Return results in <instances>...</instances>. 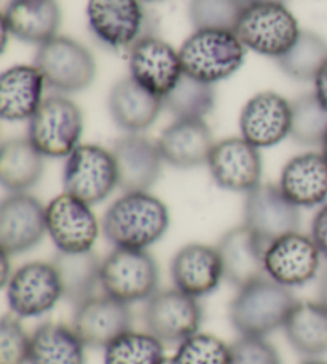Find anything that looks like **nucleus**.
I'll list each match as a JSON object with an SVG mask.
<instances>
[{
    "mask_svg": "<svg viewBox=\"0 0 327 364\" xmlns=\"http://www.w3.org/2000/svg\"><path fill=\"white\" fill-rule=\"evenodd\" d=\"M169 211L149 192H125L107 208L102 218V235L114 248L147 250L165 237Z\"/></svg>",
    "mask_w": 327,
    "mask_h": 364,
    "instance_id": "1",
    "label": "nucleus"
},
{
    "mask_svg": "<svg viewBox=\"0 0 327 364\" xmlns=\"http://www.w3.org/2000/svg\"><path fill=\"white\" fill-rule=\"evenodd\" d=\"M296 304L291 288L264 277L238 289L228 318L240 336L267 337L284 326Z\"/></svg>",
    "mask_w": 327,
    "mask_h": 364,
    "instance_id": "2",
    "label": "nucleus"
},
{
    "mask_svg": "<svg viewBox=\"0 0 327 364\" xmlns=\"http://www.w3.org/2000/svg\"><path fill=\"white\" fill-rule=\"evenodd\" d=\"M179 56L186 75L214 85L243 66L246 48L232 31L195 29L181 45Z\"/></svg>",
    "mask_w": 327,
    "mask_h": 364,
    "instance_id": "3",
    "label": "nucleus"
},
{
    "mask_svg": "<svg viewBox=\"0 0 327 364\" xmlns=\"http://www.w3.org/2000/svg\"><path fill=\"white\" fill-rule=\"evenodd\" d=\"M87 19L95 41L114 51L129 53L142 38L156 36L142 0H88Z\"/></svg>",
    "mask_w": 327,
    "mask_h": 364,
    "instance_id": "4",
    "label": "nucleus"
},
{
    "mask_svg": "<svg viewBox=\"0 0 327 364\" xmlns=\"http://www.w3.org/2000/svg\"><path fill=\"white\" fill-rule=\"evenodd\" d=\"M82 134V109L60 93L45 97L29 120V141L38 152L50 159H68L80 146Z\"/></svg>",
    "mask_w": 327,
    "mask_h": 364,
    "instance_id": "5",
    "label": "nucleus"
},
{
    "mask_svg": "<svg viewBox=\"0 0 327 364\" xmlns=\"http://www.w3.org/2000/svg\"><path fill=\"white\" fill-rule=\"evenodd\" d=\"M34 66L45 83L60 95L78 93L91 87L96 77V60L83 43L56 36L38 45Z\"/></svg>",
    "mask_w": 327,
    "mask_h": 364,
    "instance_id": "6",
    "label": "nucleus"
},
{
    "mask_svg": "<svg viewBox=\"0 0 327 364\" xmlns=\"http://www.w3.org/2000/svg\"><path fill=\"white\" fill-rule=\"evenodd\" d=\"M160 283L159 264L147 250L114 251L102 259L101 289L128 305L147 302Z\"/></svg>",
    "mask_w": 327,
    "mask_h": 364,
    "instance_id": "7",
    "label": "nucleus"
},
{
    "mask_svg": "<svg viewBox=\"0 0 327 364\" xmlns=\"http://www.w3.org/2000/svg\"><path fill=\"white\" fill-rule=\"evenodd\" d=\"M233 32L246 50L278 60L302 31L284 4H251L246 5Z\"/></svg>",
    "mask_w": 327,
    "mask_h": 364,
    "instance_id": "8",
    "label": "nucleus"
},
{
    "mask_svg": "<svg viewBox=\"0 0 327 364\" xmlns=\"http://www.w3.org/2000/svg\"><path fill=\"white\" fill-rule=\"evenodd\" d=\"M64 192L88 205L106 200L117 187L115 160L110 149L97 144H80L68 159L63 170Z\"/></svg>",
    "mask_w": 327,
    "mask_h": 364,
    "instance_id": "9",
    "label": "nucleus"
},
{
    "mask_svg": "<svg viewBox=\"0 0 327 364\" xmlns=\"http://www.w3.org/2000/svg\"><path fill=\"white\" fill-rule=\"evenodd\" d=\"M146 331L165 346H179L200 331L203 310L198 299L178 288L159 289L144 307Z\"/></svg>",
    "mask_w": 327,
    "mask_h": 364,
    "instance_id": "10",
    "label": "nucleus"
},
{
    "mask_svg": "<svg viewBox=\"0 0 327 364\" xmlns=\"http://www.w3.org/2000/svg\"><path fill=\"white\" fill-rule=\"evenodd\" d=\"M4 288L11 314L18 318L43 316L64 299L53 262L36 261L21 265L11 273Z\"/></svg>",
    "mask_w": 327,
    "mask_h": 364,
    "instance_id": "11",
    "label": "nucleus"
},
{
    "mask_svg": "<svg viewBox=\"0 0 327 364\" xmlns=\"http://www.w3.org/2000/svg\"><path fill=\"white\" fill-rule=\"evenodd\" d=\"M300 208L286 197L278 184H260L246 193L243 225L267 246L300 230Z\"/></svg>",
    "mask_w": 327,
    "mask_h": 364,
    "instance_id": "12",
    "label": "nucleus"
},
{
    "mask_svg": "<svg viewBox=\"0 0 327 364\" xmlns=\"http://www.w3.org/2000/svg\"><path fill=\"white\" fill-rule=\"evenodd\" d=\"M101 225L91 205L63 192L47 205V233L61 252L91 251Z\"/></svg>",
    "mask_w": 327,
    "mask_h": 364,
    "instance_id": "13",
    "label": "nucleus"
},
{
    "mask_svg": "<svg viewBox=\"0 0 327 364\" xmlns=\"http://www.w3.org/2000/svg\"><path fill=\"white\" fill-rule=\"evenodd\" d=\"M47 233V206L29 193H10L0 205V248L10 256L34 250Z\"/></svg>",
    "mask_w": 327,
    "mask_h": 364,
    "instance_id": "14",
    "label": "nucleus"
},
{
    "mask_svg": "<svg viewBox=\"0 0 327 364\" xmlns=\"http://www.w3.org/2000/svg\"><path fill=\"white\" fill-rule=\"evenodd\" d=\"M72 328L85 346L104 350L117 337L133 329V314L128 304L102 292L75 305Z\"/></svg>",
    "mask_w": 327,
    "mask_h": 364,
    "instance_id": "15",
    "label": "nucleus"
},
{
    "mask_svg": "<svg viewBox=\"0 0 327 364\" xmlns=\"http://www.w3.org/2000/svg\"><path fill=\"white\" fill-rule=\"evenodd\" d=\"M321 257L310 235L294 232L267 246L265 275L286 288H299L316 278Z\"/></svg>",
    "mask_w": 327,
    "mask_h": 364,
    "instance_id": "16",
    "label": "nucleus"
},
{
    "mask_svg": "<svg viewBox=\"0 0 327 364\" xmlns=\"http://www.w3.org/2000/svg\"><path fill=\"white\" fill-rule=\"evenodd\" d=\"M128 69L131 79L160 97H165L184 75L179 50L159 36L142 38L129 50Z\"/></svg>",
    "mask_w": 327,
    "mask_h": 364,
    "instance_id": "17",
    "label": "nucleus"
},
{
    "mask_svg": "<svg viewBox=\"0 0 327 364\" xmlns=\"http://www.w3.org/2000/svg\"><path fill=\"white\" fill-rule=\"evenodd\" d=\"M213 181L224 191L247 193L260 184V149L243 136L215 142L208 160Z\"/></svg>",
    "mask_w": 327,
    "mask_h": 364,
    "instance_id": "18",
    "label": "nucleus"
},
{
    "mask_svg": "<svg viewBox=\"0 0 327 364\" xmlns=\"http://www.w3.org/2000/svg\"><path fill=\"white\" fill-rule=\"evenodd\" d=\"M110 151L123 193L149 192L156 184L165 164L156 142L141 133H129L117 139Z\"/></svg>",
    "mask_w": 327,
    "mask_h": 364,
    "instance_id": "19",
    "label": "nucleus"
},
{
    "mask_svg": "<svg viewBox=\"0 0 327 364\" xmlns=\"http://www.w3.org/2000/svg\"><path fill=\"white\" fill-rule=\"evenodd\" d=\"M241 136L257 149L279 144L291 134V101L274 91H260L240 114Z\"/></svg>",
    "mask_w": 327,
    "mask_h": 364,
    "instance_id": "20",
    "label": "nucleus"
},
{
    "mask_svg": "<svg viewBox=\"0 0 327 364\" xmlns=\"http://www.w3.org/2000/svg\"><path fill=\"white\" fill-rule=\"evenodd\" d=\"M215 248L220 256L224 279L237 289L267 277V245L254 235L246 225L233 227L225 232Z\"/></svg>",
    "mask_w": 327,
    "mask_h": 364,
    "instance_id": "21",
    "label": "nucleus"
},
{
    "mask_svg": "<svg viewBox=\"0 0 327 364\" xmlns=\"http://www.w3.org/2000/svg\"><path fill=\"white\" fill-rule=\"evenodd\" d=\"M171 278L174 288L188 296H209L224 279L218 248L203 243L182 246L171 261Z\"/></svg>",
    "mask_w": 327,
    "mask_h": 364,
    "instance_id": "22",
    "label": "nucleus"
},
{
    "mask_svg": "<svg viewBox=\"0 0 327 364\" xmlns=\"http://www.w3.org/2000/svg\"><path fill=\"white\" fill-rule=\"evenodd\" d=\"M156 144L165 164L179 170H192L208 165L215 142L205 120H174L163 129Z\"/></svg>",
    "mask_w": 327,
    "mask_h": 364,
    "instance_id": "23",
    "label": "nucleus"
},
{
    "mask_svg": "<svg viewBox=\"0 0 327 364\" xmlns=\"http://www.w3.org/2000/svg\"><path fill=\"white\" fill-rule=\"evenodd\" d=\"M109 114L123 132L142 133L159 119L165 106L163 97L150 93L131 77H123L109 91Z\"/></svg>",
    "mask_w": 327,
    "mask_h": 364,
    "instance_id": "24",
    "label": "nucleus"
},
{
    "mask_svg": "<svg viewBox=\"0 0 327 364\" xmlns=\"http://www.w3.org/2000/svg\"><path fill=\"white\" fill-rule=\"evenodd\" d=\"M278 186L299 208H316L327 201V160L321 152L292 157L281 170Z\"/></svg>",
    "mask_w": 327,
    "mask_h": 364,
    "instance_id": "25",
    "label": "nucleus"
},
{
    "mask_svg": "<svg viewBox=\"0 0 327 364\" xmlns=\"http://www.w3.org/2000/svg\"><path fill=\"white\" fill-rule=\"evenodd\" d=\"M47 87L34 64L13 66L0 77V115L6 122L31 120L43 102Z\"/></svg>",
    "mask_w": 327,
    "mask_h": 364,
    "instance_id": "26",
    "label": "nucleus"
},
{
    "mask_svg": "<svg viewBox=\"0 0 327 364\" xmlns=\"http://www.w3.org/2000/svg\"><path fill=\"white\" fill-rule=\"evenodd\" d=\"M2 24L18 41L42 45L58 36L61 9L56 0H10Z\"/></svg>",
    "mask_w": 327,
    "mask_h": 364,
    "instance_id": "27",
    "label": "nucleus"
},
{
    "mask_svg": "<svg viewBox=\"0 0 327 364\" xmlns=\"http://www.w3.org/2000/svg\"><path fill=\"white\" fill-rule=\"evenodd\" d=\"M283 329L289 346L305 358L327 353V307L323 302L297 301Z\"/></svg>",
    "mask_w": 327,
    "mask_h": 364,
    "instance_id": "28",
    "label": "nucleus"
},
{
    "mask_svg": "<svg viewBox=\"0 0 327 364\" xmlns=\"http://www.w3.org/2000/svg\"><path fill=\"white\" fill-rule=\"evenodd\" d=\"M45 155L28 136L5 141L0 149V182L10 193H23L43 176Z\"/></svg>",
    "mask_w": 327,
    "mask_h": 364,
    "instance_id": "29",
    "label": "nucleus"
},
{
    "mask_svg": "<svg viewBox=\"0 0 327 364\" xmlns=\"http://www.w3.org/2000/svg\"><path fill=\"white\" fill-rule=\"evenodd\" d=\"M85 348L72 324L47 321L31 334L29 364H85Z\"/></svg>",
    "mask_w": 327,
    "mask_h": 364,
    "instance_id": "30",
    "label": "nucleus"
},
{
    "mask_svg": "<svg viewBox=\"0 0 327 364\" xmlns=\"http://www.w3.org/2000/svg\"><path fill=\"white\" fill-rule=\"evenodd\" d=\"M51 262L60 275L64 301L77 305L95 296L96 289L101 288L102 261L93 250L82 252L58 251Z\"/></svg>",
    "mask_w": 327,
    "mask_h": 364,
    "instance_id": "31",
    "label": "nucleus"
},
{
    "mask_svg": "<svg viewBox=\"0 0 327 364\" xmlns=\"http://www.w3.org/2000/svg\"><path fill=\"white\" fill-rule=\"evenodd\" d=\"M274 61L289 79L313 82L327 61V42L316 32L302 31L292 47Z\"/></svg>",
    "mask_w": 327,
    "mask_h": 364,
    "instance_id": "32",
    "label": "nucleus"
},
{
    "mask_svg": "<svg viewBox=\"0 0 327 364\" xmlns=\"http://www.w3.org/2000/svg\"><path fill=\"white\" fill-rule=\"evenodd\" d=\"M214 85L186 74L163 97V106L176 120H203L214 109Z\"/></svg>",
    "mask_w": 327,
    "mask_h": 364,
    "instance_id": "33",
    "label": "nucleus"
},
{
    "mask_svg": "<svg viewBox=\"0 0 327 364\" xmlns=\"http://www.w3.org/2000/svg\"><path fill=\"white\" fill-rule=\"evenodd\" d=\"M104 364H166L165 343L149 331H128L104 348Z\"/></svg>",
    "mask_w": 327,
    "mask_h": 364,
    "instance_id": "34",
    "label": "nucleus"
},
{
    "mask_svg": "<svg viewBox=\"0 0 327 364\" xmlns=\"http://www.w3.org/2000/svg\"><path fill=\"white\" fill-rule=\"evenodd\" d=\"M291 138L300 146H319L327 136V107L315 93L291 101Z\"/></svg>",
    "mask_w": 327,
    "mask_h": 364,
    "instance_id": "35",
    "label": "nucleus"
},
{
    "mask_svg": "<svg viewBox=\"0 0 327 364\" xmlns=\"http://www.w3.org/2000/svg\"><path fill=\"white\" fill-rule=\"evenodd\" d=\"M245 9V0H191L188 19L193 29L233 32Z\"/></svg>",
    "mask_w": 327,
    "mask_h": 364,
    "instance_id": "36",
    "label": "nucleus"
},
{
    "mask_svg": "<svg viewBox=\"0 0 327 364\" xmlns=\"http://www.w3.org/2000/svg\"><path fill=\"white\" fill-rule=\"evenodd\" d=\"M230 346L213 334L196 333L181 342L169 364H230Z\"/></svg>",
    "mask_w": 327,
    "mask_h": 364,
    "instance_id": "37",
    "label": "nucleus"
},
{
    "mask_svg": "<svg viewBox=\"0 0 327 364\" xmlns=\"http://www.w3.org/2000/svg\"><path fill=\"white\" fill-rule=\"evenodd\" d=\"M31 336L16 315L0 321V364H29Z\"/></svg>",
    "mask_w": 327,
    "mask_h": 364,
    "instance_id": "38",
    "label": "nucleus"
},
{
    "mask_svg": "<svg viewBox=\"0 0 327 364\" xmlns=\"http://www.w3.org/2000/svg\"><path fill=\"white\" fill-rule=\"evenodd\" d=\"M230 364H281L278 350L265 337L240 336L230 343Z\"/></svg>",
    "mask_w": 327,
    "mask_h": 364,
    "instance_id": "39",
    "label": "nucleus"
},
{
    "mask_svg": "<svg viewBox=\"0 0 327 364\" xmlns=\"http://www.w3.org/2000/svg\"><path fill=\"white\" fill-rule=\"evenodd\" d=\"M310 237L318 246L321 256L327 259V201L319 206L315 218L311 220V232Z\"/></svg>",
    "mask_w": 327,
    "mask_h": 364,
    "instance_id": "40",
    "label": "nucleus"
},
{
    "mask_svg": "<svg viewBox=\"0 0 327 364\" xmlns=\"http://www.w3.org/2000/svg\"><path fill=\"white\" fill-rule=\"evenodd\" d=\"M313 83H315V91H313V93H315L318 96V100L327 107V61L315 77Z\"/></svg>",
    "mask_w": 327,
    "mask_h": 364,
    "instance_id": "41",
    "label": "nucleus"
},
{
    "mask_svg": "<svg viewBox=\"0 0 327 364\" xmlns=\"http://www.w3.org/2000/svg\"><path fill=\"white\" fill-rule=\"evenodd\" d=\"M318 294H319V302H323L327 307V265L319 273V283H318Z\"/></svg>",
    "mask_w": 327,
    "mask_h": 364,
    "instance_id": "42",
    "label": "nucleus"
},
{
    "mask_svg": "<svg viewBox=\"0 0 327 364\" xmlns=\"http://www.w3.org/2000/svg\"><path fill=\"white\" fill-rule=\"evenodd\" d=\"M286 0H245L246 5L251 4H284Z\"/></svg>",
    "mask_w": 327,
    "mask_h": 364,
    "instance_id": "43",
    "label": "nucleus"
},
{
    "mask_svg": "<svg viewBox=\"0 0 327 364\" xmlns=\"http://www.w3.org/2000/svg\"><path fill=\"white\" fill-rule=\"evenodd\" d=\"M302 364H327L326 361L319 360V358H306Z\"/></svg>",
    "mask_w": 327,
    "mask_h": 364,
    "instance_id": "44",
    "label": "nucleus"
},
{
    "mask_svg": "<svg viewBox=\"0 0 327 364\" xmlns=\"http://www.w3.org/2000/svg\"><path fill=\"white\" fill-rule=\"evenodd\" d=\"M321 154L324 155V159L327 160V136H326V139H324V142L321 144Z\"/></svg>",
    "mask_w": 327,
    "mask_h": 364,
    "instance_id": "45",
    "label": "nucleus"
},
{
    "mask_svg": "<svg viewBox=\"0 0 327 364\" xmlns=\"http://www.w3.org/2000/svg\"><path fill=\"white\" fill-rule=\"evenodd\" d=\"M142 2H146V4H152V2H161V0H142Z\"/></svg>",
    "mask_w": 327,
    "mask_h": 364,
    "instance_id": "46",
    "label": "nucleus"
}]
</instances>
